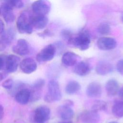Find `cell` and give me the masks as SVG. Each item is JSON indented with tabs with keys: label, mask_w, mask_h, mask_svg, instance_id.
Masks as SVG:
<instances>
[{
	"label": "cell",
	"mask_w": 123,
	"mask_h": 123,
	"mask_svg": "<svg viewBox=\"0 0 123 123\" xmlns=\"http://www.w3.org/2000/svg\"><path fill=\"white\" fill-rule=\"evenodd\" d=\"M121 21L123 23V13L121 15Z\"/></svg>",
	"instance_id": "obj_38"
},
{
	"label": "cell",
	"mask_w": 123,
	"mask_h": 123,
	"mask_svg": "<svg viewBox=\"0 0 123 123\" xmlns=\"http://www.w3.org/2000/svg\"><path fill=\"white\" fill-rule=\"evenodd\" d=\"M62 97L60 86L58 81L50 80L48 85V91L44 97V100L49 103L59 101Z\"/></svg>",
	"instance_id": "obj_2"
},
{
	"label": "cell",
	"mask_w": 123,
	"mask_h": 123,
	"mask_svg": "<svg viewBox=\"0 0 123 123\" xmlns=\"http://www.w3.org/2000/svg\"><path fill=\"white\" fill-rule=\"evenodd\" d=\"M56 47L53 44H49L42 49L37 54L36 59L39 62L51 61L56 53Z\"/></svg>",
	"instance_id": "obj_4"
},
{
	"label": "cell",
	"mask_w": 123,
	"mask_h": 123,
	"mask_svg": "<svg viewBox=\"0 0 123 123\" xmlns=\"http://www.w3.org/2000/svg\"><path fill=\"white\" fill-rule=\"evenodd\" d=\"M31 8L35 15H46L50 10L51 5L48 0H37L32 3Z\"/></svg>",
	"instance_id": "obj_6"
},
{
	"label": "cell",
	"mask_w": 123,
	"mask_h": 123,
	"mask_svg": "<svg viewBox=\"0 0 123 123\" xmlns=\"http://www.w3.org/2000/svg\"><path fill=\"white\" fill-rule=\"evenodd\" d=\"M81 86L80 83L75 80L69 81L65 86V92L68 95L76 94L81 89Z\"/></svg>",
	"instance_id": "obj_23"
},
{
	"label": "cell",
	"mask_w": 123,
	"mask_h": 123,
	"mask_svg": "<svg viewBox=\"0 0 123 123\" xmlns=\"http://www.w3.org/2000/svg\"><path fill=\"white\" fill-rule=\"evenodd\" d=\"M113 70V66L112 63L105 60L98 61L95 68L97 74L100 75H106L111 73Z\"/></svg>",
	"instance_id": "obj_10"
},
{
	"label": "cell",
	"mask_w": 123,
	"mask_h": 123,
	"mask_svg": "<svg viewBox=\"0 0 123 123\" xmlns=\"http://www.w3.org/2000/svg\"><path fill=\"white\" fill-rule=\"evenodd\" d=\"M91 71L89 63L85 61H81L76 63L74 68V72L77 75L84 76L87 75Z\"/></svg>",
	"instance_id": "obj_19"
},
{
	"label": "cell",
	"mask_w": 123,
	"mask_h": 123,
	"mask_svg": "<svg viewBox=\"0 0 123 123\" xmlns=\"http://www.w3.org/2000/svg\"><path fill=\"white\" fill-rule=\"evenodd\" d=\"M16 27L21 34H31L33 32V27L31 24L30 15L24 12L18 16L16 23Z\"/></svg>",
	"instance_id": "obj_3"
},
{
	"label": "cell",
	"mask_w": 123,
	"mask_h": 123,
	"mask_svg": "<svg viewBox=\"0 0 123 123\" xmlns=\"http://www.w3.org/2000/svg\"><path fill=\"white\" fill-rule=\"evenodd\" d=\"M19 65L22 71L27 74L34 72L37 68V64L36 62L31 58L24 59L20 62Z\"/></svg>",
	"instance_id": "obj_15"
},
{
	"label": "cell",
	"mask_w": 123,
	"mask_h": 123,
	"mask_svg": "<svg viewBox=\"0 0 123 123\" xmlns=\"http://www.w3.org/2000/svg\"><path fill=\"white\" fill-rule=\"evenodd\" d=\"M50 110L45 105L37 107L34 112L33 121L34 123H45L50 118Z\"/></svg>",
	"instance_id": "obj_5"
},
{
	"label": "cell",
	"mask_w": 123,
	"mask_h": 123,
	"mask_svg": "<svg viewBox=\"0 0 123 123\" xmlns=\"http://www.w3.org/2000/svg\"><path fill=\"white\" fill-rule=\"evenodd\" d=\"M101 86L98 82H91L86 87V94L89 98H98L101 96Z\"/></svg>",
	"instance_id": "obj_14"
},
{
	"label": "cell",
	"mask_w": 123,
	"mask_h": 123,
	"mask_svg": "<svg viewBox=\"0 0 123 123\" xmlns=\"http://www.w3.org/2000/svg\"><path fill=\"white\" fill-rule=\"evenodd\" d=\"M45 85V81L42 79L37 80L33 85L30 91V99L33 101L39 99L41 97L42 90Z\"/></svg>",
	"instance_id": "obj_13"
},
{
	"label": "cell",
	"mask_w": 123,
	"mask_h": 123,
	"mask_svg": "<svg viewBox=\"0 0 123 123\" xmlns=\"http://www.w3.org/2000/svg\"><path fill=\"white\" fill-rule=\"evenodd\" d=\"M116 70L121 74L123 75V59L118 61L116 64Z\"/></svg>",
	"instance_id": "obj_30"
},
{
	"label": "cell",
	"mask_w": 123,
	"mask_h": 123,
	"mask_svg": "<svg viewBox=\"0 0 123 123\" xmlns=\"http://www.w3.org/2000/svg\"><path fill=\"white\" fill-rule=\"evenodd\" d=\"M57 114L62 120L70 121L74 117V111L72 108V106L63 103L58 107Z\"/></svg>",
	"instance_id": "obj_11"
},
{
	"label": "cell",
	"mask_w": 123,
	"mask_h": 123,
	"mask_svg": "<svg viewBox=\"0 0 123 123\" xmlns=\"http://www.w3.org/2000/svg\"><path fill=\"white\" fill-rule=\"evenodd\" d=\"M109 123H118L117 122H116V121H111V122H109Z\"/></svg>",
	"instance_id": "obj_37"
},
{
	"label": "cell",
	"mask_w": 123,
	"mask_h": 123,
	"mask_svg": "<svg viewBox=\"0 0 123 123\" xmlns=\"http://www.w3.org/2000/svg\"><path fill=\"white\" fill-rule=\"evenodd\" d=\"M61 35L62 38L65 40L69 44L74 36V34L71 31L67 29H63L61 32Z\"/></svg>",
	"instance_id": "obj_28"
},
{
	"label": "cell",
	"mask_w": 123,
	"mask_h": 123,
	"mask_svg": "<svg viewBox=\"0 0 123 123\" xmlns=\"http://www.w3.org/2000/svg\"><path fill=\"white\" fill-rule=\"evenodd\" d=\"M4 115V110L2 105H0V120H1Z\"/></svg>",
	"instance_id": "obj_34"
},
{
	"label": "cell",
	"mask_w": 123,
	"mask_h": 123,
	"mask_svg": "<svg viewBox=\"0 0 123 123\" xmlns=\"http://www.w3.org/2000/svg\"><path fill=\"white\" fill-rule=\"evenodd\" d=\"M78 58V55L75 53L71 51H67L62 55V62L66 66H73L76 64Z\"/></svg>",
	"instance_id": "obj_21"
},
{
	"label": "cell",
	"mask_w": 123,
	"mask_h": 123,
	"mask_svg": "<svg viewBox=\"0 0 123 123\" xmlns=\"http://www.w3.org/2000/svg\"><path fill=\"white\" fill-rule=\"evenodd\" d=\"M7 4L12 8H21L24 5L23 0H7Z\"/></svg>",
	"instance_id": "obj_27"
},
{
	"label": "cell",
	"mask_w": 123,
	"mask_h": 123,
	"mask_svg": "<svg viewBox=\"0 0 123 123\" xmlns=\"http://www.w3.org/2000/svg\"><path fill=\"white\" fill-rule=\"evenodd\" d=\"M111 111L113 115L116 118L123 117V100H118L113 103Z\"/></svg>",
	"instance_id": "obj_24"
},
{
	"label": "cell",
	"mask_w": 123,
	"mask_h": 123,
	"mask_svg": "<svg viewBox=\"0 0 123 123\" xmlns=\"http://www.w3.org/2000/svg\"><path fill=\"white\" fill-rule=\"evenodd\" d=\"M6 56L0 55V70L2 69L5 66Z\"/></svg>",
	"instance_id": "obj_31"
},
{
	"label": "cell",
	"mask_w": 123,
	"mask_h": 123,
	"mask_svg": "<svg viewBox=\"0 0 123 123\" xmlns=\"http://www.w3.org/2000/svg\"><path fill=\"white\" fill-rule=\"evenodd\" d=\"M98 32L101 35H107L111 33V28L110 25L105 23H101L98 26Z\"/></svg>",
	"instance_id": "obj_26"
},
{
	"label": "cell",
	"mask_w": 123,
	"mask_h": 123,
	"mask_svg": "<svg viewBox=\"0 0 123 123\" xmlns=\"http://www.w3.org/2000/svg\"><path fill=\"white\" fill-rule=\"evenodd\" d=\"M3 79V75L2 73H0V82Z\"/></svg>",
	"instance_id": "obj_36"
},
{
	"label": "cell",
	"mask_w": 123,
	"mask_h": 123,
	"mask_svg": "<svg viewBox=\"0 0 123 123\" xmlns=\"http://www.w3.org/2000/svg\"><path fill=\"white\" fill-rule=\"evenodd\" d=\"M20 63V59L17 56L13 54L6 56L4 66L6 72L10 73L15 72Z\"/></svg>",
	"instance_id": "obj_9"
},
{
	"label": "cell",
	"mask_w": 123,
	"mask_h": 123,
	"mask_svg": "<svg viewBox=\"0 0 123 123\" xmlns=\"http://www.w3.org/2000/svg\"><path fill=\"white\" fill-rule=\"evenodd\" d=\"M79 119L82 123H98L100 115L98 112L92 110L85 111L80 114Z\"/></svg>",
	"instance_id": "obj_7"
},
{
	"label": "cell",
	"mask_w": 123,
	"mask_h": 123,
	"mask_svg": "<svg viewBox=\"0 0 123 123\" xmlns=\"http://www.w3.org/2000/svg\"><path fill=\"white\" fill-rule=\"evenodd\" d=\"M97 45L99 49L102 50H110L115 49L117 46L116 40L111 37H103L97 41Z\"/></svg>",
	"instance_id": "obj_8"
},
{
	"label": "cell",
	"mask_w": 123,
	"mask_h": 123,
	"mask_svg": "<svg viewBox=\"0 0 123 123\" xmlns=\"http://www.w3.org/2000/svg\"><path fill=\"white\" fill-rule=\"evenodd\" d=\"M13 84V80L12 79H8L5 80L2 84L3 87L6 89H10L12 88Z\"/></svg>",
	"instance_id": "obj_29"
},
{
	"label": "cell",
	"mask_w": 123,
	"mask_h": 123,
	"mask_svg": "<svg viewBox=\"0 0 123 123\" xmlns=\"http://www.w3.org/2000/svg\"><path fill=\"white\" fill-rule=\"evenodd\" d=\"M4 31V24L3 21L0 19V35H1Z\"/></svg>",
	"instance_id": "obj_32"
},
{
	"label": "cell",
	"mask_w": 123,
	"mask_h": 123,
	"mask_svg": "<svg viewBox=\"0 0 123 123\" xmlns=\"http://www.w3.org/2000/svg\"><path fill=\"white\" fill-rule=\"evenodd\" d=\"M15 37V32L13 28H10L4 31L1 34L0 38V43L2 49L10 45L14 40Z\"/></svg>",
	"instance_id": "obj_16"
},
{
	"label": "cell",
	"mask_w": 123,
	"mask_h": 123,
	"mask_svg": "<svg viewBox=\"0 0 123 123\" xmlns=\"http://www.w3.org/2000/svg\"><path fill=\"white\" fill-rule=\"evenodd\" d=\"M16 101L22 105L26 104L30 99V91L27 88H23L18 91L15 96Z\"/></svg>",
	"instance_id": "obj_22"
},
{
	"label": "cell",
	"mask_w": 123,
	"mask_h": 123,
	"mask_svg": "<svg viewBox=\"0 0 123 123\" xmlns=\"http://www.w3.org/2000/svg\"><path fill=\"white\" fill-rule=\"evenodd\" d=\"M120 89L119 83L117 80L111 79L105 84V90L107 94L110 97H113L118 94Z\"/></svg>",
	"instance_id": "obj_20"
},
{
	"label": "cell",
	"mask_w": 123,
	"mask_h": 123,
	"mask_svg": "<svg viewBox=\"0 0 123 123\" xmlns=\"http://www.w3.org/2000/svg\"><path fill=\"white\" fill-rule=\"evenodd\" d=\"M118 94L119 96V97L122 99L123 100V85L120 88L119 92H118Z\"/></svg>",
	"instance_id": "obj_33"
},
{
	"label": "cell",
	"mask_w": 123,
	"mask_h": 123,
	"mask_svg": "<svg viewBox=\"0 0 123 123\" xmlns=\"http://www.w3.org/2000/svg\"><path fill=\"white\" fill-rule=\"evenodd\" d=\"M90 42L89 32L86 29H83L77 34L74 35L69 44L81 50H85L89 48Z\"/></svg>",
	"instance_id": "obj_1"
},
{
	"label": "cell",
	"mask_w": 123,
	"mask_h": 123,
	"mask_svg": "<svg viewBox=\"0 0 123 123\" xmlns=\"http://www.w3.org/2000/svg\"><path fill=\"white\" fill-rule=\"evenodd\" d=\"M2 49H2V47H1V44H0V50H2Z\"/></svg>",
	"instance_id": "obj_39"
},
{
	"label": "cell",
	"mask_w": 123,
	"mask_h": 123,
	"mask_svg": "<svg viewBox=\"0 0 123 123\" xmlns=\"http://www.w3.org/2000/svg\"><path fill=\"white\" fill-rule=\"evenodd\" d=\"M31 24L33 28L37 29H42L47 25L48 19L46 15H34L30 16Z\"/></svg>",
	"instance_id": "obj_18"
},
{
	"label": "cell",
	"mask_w": 123,
	"mask_h": 123,
	"mask_svg": "<svg viewBox=\"0 0 123 123\" xmlns=\"http://www.w3.org/2000/svg\"><path fill=\"white\" fill-rule=\"evenodd\" d=\"M59 123H73V122L71 121H63V122H62Z\"/></svg>",
	"instance_id": "obj_35"
},
{
	"label": "cell",
	"mask_w": 123,
	"mask_h": 123,
	"mask_svg": "<svg viewBox=\"0 0 123 123\" xmlns=\"http://www.w3.org/2000/svg\"><path fill=\"white\" fill-rule=\"evenodd\" d=\"M13 8L8 5L2 4L0 7V14L7 23H12L15 17L12 11Z\"/></svg>",
	"instance_id": "obj_17"
},
{
	"label": "cell",
	"mask_w": 123,
	"mask_h": 123,
	"mask_svg": "<svg viewBox=\"0 0 123 123\" xmlns=\"http://www.w3.org/2000/svg\"><path fill=\"white\" fill-rule=\"evenodd\" d=\"M12 51L20 56H25L30 52L28 42L24 39H19L15 45L12 47Z\"/></svg>",
	"instance_id": "obj_12"
},
{
	"label": "cell",
	"mask_w": 123,
	"mask_h": 123,
	"mask_svg": "<svg viewBox=\"0 0 123 123\" xmlns=\"http://www.w3.org/2000/svg\"><path fill=\"white\" fill-rule=\"evenodd\" d=\"M107 108V103L102 100H96L94 101L91 110L95 111L98 112L99 111H105Z\"/></svg>",
	"instance_id": "obj_25"
}]
</instances>
